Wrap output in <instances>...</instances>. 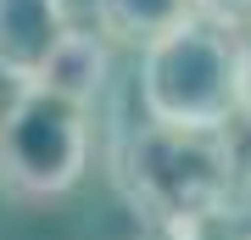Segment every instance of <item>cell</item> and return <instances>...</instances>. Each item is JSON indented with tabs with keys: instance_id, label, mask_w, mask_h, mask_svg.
<instances>
[{
	"instance_id": "obj_1",
	"label": "cell",
	"mask_w": 251,
	"mask_h": 240,
	"mask_svg": "<svg viewBox=\"0 0 251 240\" xmlns=\"http://www.w3.org/2000/svg\"><path fill=\"white\" fill-rule=\"evenodd\" d=\"M112 179L145 223H190L224 207L234 185V145L224 134H179L145 123L117 140Z\"/></svg>"
},
{
	"instance_id": "obj_2",
	"label": "cell",
	"mask_w": 251,
	"mask_h": 240,
	"mask_svg": "<svg viewBox=\"0 0 251 240\" xmlns=\"http://www.w3.org/2000/svg\"><path fill=\"white\" fill-rule=\"evenodd\" d=\"M145 123L179 134H224L234 117V39L206 23H184L140 51Z\"/></svg>"
},
{
	"instance_id": "obj_3",
	"label": "cell",
	"mask_w": 251,
	"mask_h": 240,
	"mask_svg": "<svg viewBox=\"0 0 251 240\" xmlns=\"http://www.w3.org/2000/svg\"><path fill=\"white\" fill-rule=\"evenodd\" d=\"M90 168V112L45 89H17L0 107V190L11 201H56Z\"/></svg>"
},
{
	"instance_id": "obj_4",
	"label": "cell",
	"mask_w": 251,
	"mask_h": 240,
	"mask_svg": "<svg viewBox=\"0 0 251 240\" xmlns=\"http://www.w3.org/2000/svg\"><path fill=\"white\" fill-rule=\"evenodd\" d=\"M67 28V0H0V79L11 89H28Z\"/></svg>"
},
{
	"instance_id": "obj_5",
	"label": "cell",
	"mask_w": 251,
	"mask_h": 240,
	"mask_svg": "<svg viewBox=\"0 0 251 240\" xmlns=\"http://www.w3.org/2000/svg\"><path fill=\"white\" fill-rule=\"evenodd\" d=\"M106 73H112V45L95 34V28H78L73 23L62 39H56V51L45 56V67H39V79L28 89H45V95L67 101V107L90 112V101L106 89Z\"/></svg>"
},
{
	"instance_id": "obj_6",
	"label": "cell",
	"mask_w": 251,
	"mask_h": 240,
	"mask_svg": "<svg viewBox=\"0 0 251 240\" xmlns=\"http://www.w3.org/2000/svg\"><path fill=\"white\" fill-rule=\"evenodd\" d=\"M90 6H95V34L106 45H134V51L196 23L190 0H90Z\"/></svg>"
},
{
	"instance_id": "obj_7",
	"label": "cell",
	"mask_w": 251,
	"mask_h": 240,
	"mask_svg": "<svg viewBox=\"0 0 251 240\" xmlns=\"http://www.w3.org/2000/svg\"><path fill=\"white\" fill-rule=\"evenodd\" d=\"M196 6V23H206V28H218V34H246L251 28V0H190Z\"/></svg>"
},
{
	"instance_id": "obj_8",
	"label": "cell",
	"mask_w": 251,
	"mask_h": 240,
	"mask_svg": "<svg viewBox=\"0 0 251 240\" xmlns=\"http://www.w3.org/2000/svg\"><path fill=\"white\" fill-rule=\"evenodd\" d=\"M234 123L251 129V39H234Z\"/></svg>"
}]
</instances>
